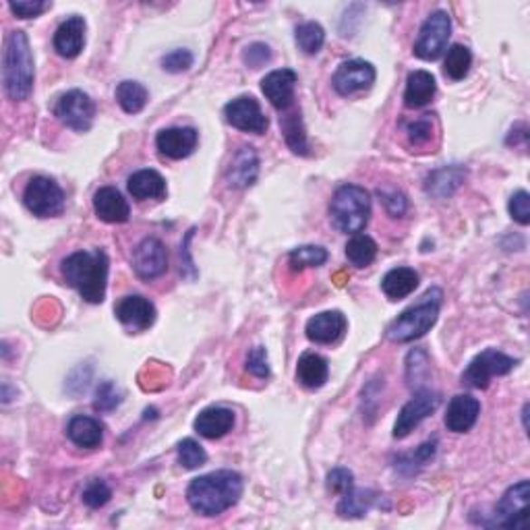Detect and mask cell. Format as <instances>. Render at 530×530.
I'll use <instances>...</instances> for the list:
<instances>
[{
  "mask_svg": "<svg viewBox=\"0 0 530 530\" xmlns=\"http://www.w3.org/2000/svg\"><path fill=\"white\" fill-rule=\"evenodd\" d=\"M243 496V477L236 470H214L193 478L187 489V502L199 516H220Z\"/></svg>",
  "mask_w": 530,
  "mask_h": 530,
  "instance_id": "1",
  "label": "cell"
},
{
  "mask_svg": "<svg viewBox=\"0 0 530 530\" xmlns=\"http://www.w3.org/2000/svg\"><path fill=\"white\" fill-rule=\"evenodd\" d=\"M111 261L101 249L77 251L63 261V275L83 301L100 304L106 299Z\"/></svg>",
  "mask_w": 530,
  "mask_h": 530,
  "instance_id": "2",
  "label": "cell"
},
{
  "mask_svg": "<svg viewBox=\"0 0 530 530\" xmlns=\"http://www.w3.org/2000/svg\"><path fill=\"white\" fill-rule=\"evenodd\" d=\"M34 54L24 32H11L3 53V85L13 101H24L34 90Z\"/></svg>",
  "mask_w": 530,
  "mask_h": 530,
  "instance_id": "3",
  "label": "cell"
},
{
  "mask_svg": "<svg viewBox=\"0 0 530 530\" xmlns=\"http://www.w3.org/2000/svg\"><path fill=\"white\" fill-rule=\"evenodd\" d=\"M441 303H444V293L441 288L433 286L420 296L417 304H412L406 311H402L388 328V338L396 344L415 342V340L423 338L427 332L438 323Z\"/></svg>",
  "mask_w": 530,
  "mask_h": 530,
  "instance_id": "4",
  "label": "cell"
},
{
  "mask_svg": "<svg viewBox=\"0 0 530 530\" xmlns=\"http://www.w3.org/2000/svg\"><path fill=\"white\" fill-rule=\"evenodd\" d=\"M371 216V198L367 188L359 185H342L330 201L332 224L346 235H359L365 230Z\"/></svg>",
  "mask_w": 530,
  "mask_h": 530,
  "instance_id": "5",
  "label": "cell"
},
{
  "mask_svg": "<svg viewBox=\"0 0 530 530\" xmlns=\"http://www.w3.org/2000/svg\"><path fill=\"white\" fill-rule=\"evenodd\" d=\"M518 365L516 359L507 357L497 348H487L468 362L467 371L462 373L464 386L473 390H487L493 377H502Z\"/></svg>",
  "mask_w": 530,
  "mask_h": 530,
  "instance_id": "6",
  "label": "cell"
},
{
  "mask_svg": "<svg viewBox=\"0 0 530 530\" xmlns=\"http://www.w3.org/2000/svg\"><path fill=\"white\" fill-rule=\"evenodd\" d=\"M449 35H452V19L446 11L431 13L420 27L415 43V54L420 61H438L446 53Z\"/></svg>",
  "mask_w": 530,
  "mask_h": 530,
  "instance_id": "7",
  "label": "cell"
},
{
  "mask_svg": "<svg viewBox=\"0 0 530 530\" xmlns=\"http://www.w3.org/2000/svg\"><path fill=\"white\" fill-rule=\"evenodd\" d=\"M24 203L34 216L53 217L63 214L64 193L53 178L34 177L24 191Z\"/></svg>",
  "mask_w": 530,
  "mask_h": 530,
  "instance_id": "8",
  "label": "cell"
},
{
  "mask_svg": "<svg viewBox=\"0 0 530 530\" xmlns=\"http://www.w3.org/2000/svg\"><path fill=\"white\" fill-rule=\"evenodd\" d=\"M54 116L64 127L77 130V133H85L92 129L93 119H96V104L85 92L71 90L58 98Z\"/></svg>",
  "mask_w": 530,
  "mask_h": 530,
  "instance_id": "9",
  "label": "cell"
},
{
  "mask_svg": "<svg viewBox=\"0 0 530 530\" xmlns=\"http://www.w3.org/2000/svg\"><path fill=\"white\" fill-rule=\"evenodd\" d=\"M528 497H530L528 481L512 485V487L504 493V497L497 502L491 525L510 530L525 528L528 520Z\"/></svg>",
  "mask_w": 530,
  "mask_h": 530,
  "instance_id": "10",
  "label": "cell"
},
{
  "mask_svg": "<svg viewBox=\"0 0 530 530\" xmlns=\"http://www.w3.org/2000/svg\"><path fill=\"white\" fill-rule=\"evenodd\" d=\"M441 396L433 390H419L409 402L402 406V410L398 412V419L394 423V438L404 439L423 423L427 417H431L435 410L439 409Z\"/></svg>",
  "mask_w": 530,
  "mask_h": 530,
  "instance_id": "11",
  "label": "cell"
},
{
  "mask_svg": "<svg viewBox=\"0 0 530 530\" xmlns=\"http://www.w3.org/2000/svg\"><path fill=\"white\" fill-rule=\"evenodd\" d=\"M224 116H226L228 125H232L245 133H265L270 127V120L261 111L259 101L253 96H238L224 106Z\"/></svg>",
  "mask_w": 530,
  "mask_h": 530,
  "instance_id": "12",
  "label": "cell"
},
{
  "mask_svg": "<svg viewBox=\"0 0 530 530\" xmlns=\"http://www.w3.org/2000/svg\"><path fill=\"white\" fill-rule=\"evenodd\" d=\"M375 67L362 58L344 61L332 77V85L340 96H352V93L365 92L375 83Z\"/></svg>",
  "mask_w": 530,
  "mask_h": 530,
  "instance_id": "13",
  "label": "cell"
},
{
  "mask_svg": "<svg viewBox=\"0 0 530 530\" xmlns=\"http://www.w3.org/2000/svg\"><path fill=\"white\" fill-rule=\"evenodd\" d=\"M135 274L141 280H156L169 270V249L156 236H148L135 246L133 253Z\"/></svg>",
  "mask_w": 530,
  "mask_h": 530,
  "instance_id": "14",
  "label": "cell"
},
{
  "mask_svg": "<svg viewBox=\"0 0 530 530\" xmlns=\"http://www.w3.org/2000/svg\"><path fill=\"white\" fill-rule=\"evenodd\" d=\"M296 72L293 69H278L267 72V75L261 79V92L264 96L270 100V104L275 111L286 112L294 106V90H296Z\"/></svg>",
  "mask_w": 530,
  "mask_h": 530,
  "instance_id": "15",
  "label": "cell"
},
{
  "mask_svg": "<svg viewBox=\"0 0 530 530\" xmlns=\"http://www.w3.org/2000/svg\"><path fill=\"white\" fill-rule=\"evenodd\" d=\"M116 319L129 330L143 332L149 330L156 322V307L149 299H145L141 294H130L120 299L114 309Z\"/></svg>",
  "mask_w": 530,
  "mask_h": 530,
  "instance_id": "16",
  "label": "cell"
},
{
  "mask_svg": "<svg viewBox=\"0 0 530 530\" xmlns=\"http://www.w3.org/2000/svg\"><path fill=\"white\" fill-rule=\"evenodd\" d=\"M199 133L193 127H172L159 130L156 137V148L159 154L170 159H183L198 149Z\"/></svg>",
  "mask_w": 530,
  "mask_h": 530,
  "instance_id": "17",
  "label": "cell"
},
{
  "mask_svg": "<svg viewBox=\"0 0 530 530\" xmlns=\"http://www.w3.org/2000/svg\"><path fill=\"white\" fill-rule=\"evenodd\" d=\"M478 415H481V402L470 394L454 396L448 404L446 427L452 433H467L475 427Z\"/></svg>",
  "mask_w": 530,
  "mask_h": 530,
  "instance_id": "18",
  "label": "cell"
},
{
  "mask_svg": "<svg viewBox=\"0 0 530 530\" xmlns=\"http://www.w3.org/2000/svg\"><path fill=\"white\" fill-rule=\"evenodd\" d=\"M307 338L315 344H333L344 336L346 317L340 311H323L307 322Z\"/></svg>",
  "mask_w": 530,
  "mask_h": 530,
  "instance_id": "19",
  "label": "cell"
},
{
  "mask_svg": "<svg viewBox=\"0 0 530 530\" xmlns=\"http://www.w3.org/2000/svg\"><path fill=\"white\" fill-rule=\"evenodd\" d=\"M93 212L106 224H125L130 216V207L119 188L101 187L93 195Z\"/></svg>",
  "mask_w": 530,
  "mask_h": 530,
  "instance_id": "20",
  "label": "cell"
},
{
  "mask_svg": "<svg viewBox=\"0 0 530 530\" xmlns=\"http://www.w3.org/2000/svg\"><path fill=\"white\" fill-rule=\"evenodd\" d=\"M85 19L72 14L58 25L54 34V50L63 58H77L85 46Z\"/></svg>",
  "mask_w": 530,
  "mask_h": 530,
  "instance_id": "21",
  "label": "cell"
},
{
  "mask_svg": "<svg viewBox=\"0 0 530 530\" xmlns=\"http://www.w3.org/2000/svg\"><path fill=\"white\" fill-rule=\"evenodd\" d=\"M259 158L253 148H241L228 166L226 180L232 188H246L257 180Z\"/></svg>",
  "mask_w": 530,
  "mask_h": 530,
  "instance_id": "22",
  "label": "cell"
},
{
  "mask_svg": "<svg viewBox=\"0 0 530 530\" xmlns=\"http://www.w3.org/2000/svg\"><path fill=\"white\" fill-rule=\"evenodd\" d=\"M193 425L201 438L220 439L235 427V412L230 409H222V406H212V409L201 410Z\"/></svg>",
  "mask_w": 530,
  "mask_h": 530,
  "instance_id": "23",
  "label": "cell"
},
{
  "mask_svg": "<svg viewBox=\"0 0 530 530\" xmlns=\"http://www.w3.org/2000/svg\"><path fill=\"white\" fill-rule=\"evenodd\" d=\"M67 435L77 448L96 449L101 446V441H104V425L93 417L77 415L69 420Z\"/></svg>",
  "mask_w": 530,
  "mask_h": 530,
  "instance_id": "24",
  "label": "cell"
},
{
  "mask_svg": "<svg viewBox=\"0 0 530 530\" xmlns=\"http://www.w3.org/2000/svg\"><path fill=\"white\" fill-rule=\"evenodd\" d=\"M438 83L429 71H412L406 79L404 104L406 108H423L433 100Z\"/></svg>",
  "mask_w": 530,
  "mask_h": 530,
  "instance_id": "25",
  "label": "cell"
},
{
  "mask_svg": "<svg viewBox=\"0 0 530 530\" xmlns=\"http://www.w3.org/2000/svg\"><path fill=\"white\" fill-rule=\"evenodd\" d=\"M127 188L137 201L166 198V180L162 174L156 170H140L130 174Z\"/></svg>",
  "mask_w": 530,
  "mask_h": 530,
  "instance_id": "26",
  "label": "cell"
},
{
  "mask_svg": "<svg viewBox=\"0 0 530 530\" xmlns=\"http://www.w3.org/2000/svg\"><path fill=\"white\" fill-rule=\"evenodd\" d=\"M330 377V365L323 357H319L315 352H304L296 365V380L301 381V386L309 390H319L325 386Z\"/></svg>",
  "mask_w": 530,
  "mask_h": 530,
  "instance_id": "27",
  "label": "cell"
},
{
  "mask_svg": "<svg viewBox=\"0 0 530 530\" xmlns=\"http://www.w3.org/2000/svg\"><path fill=\"white\" fill-rule=\"evenodd\" d=\"M419 286V274L412 267H394L381 280V290L390 301H400Z\"/></svg>",
  "mask_w": 530,
  "mask_h": 530,
  "instance_id": "28",
  "label": "cell"
},
{
  "mask_svg": "<svg viewBox=\"0 0 530 530\" xmlns=\"http://www.w3.org/2000/svg\"><path fill=\"white\" fill-rule=\"evenodd\" d=\"M464 177H467V170H462L460 166H448V169L435 170L427 178V193L435 195V198H449L456 188L462 185Z\"/></svg>",
  "mask_w": 530,
  "mask_h": 530,
  "instance_id": "29",
  "label": "cell"
},
{
  "mask_svg": "<svg viewBox=\"0 0 530 530\" xmlns=\"http://www.w3.org/2000/svg\"><path fill=\"white\" fill-rule=\"evenodd\" d=\"M280 127H282V133H284L288 148L299 156H309V143H307V135H304V127H303V119L299 111H286L284 116H280Z\"/></svg>",
  "mask_w": 530,
  "mask_h": 530,
  "instance_id": "30",
  "label": "cell"
},
{
  "mask_svg": "<svg viewBox=\"0 0 530 530\" xmlns=\"http://www.w3.org/2000/svg\"><path fill=\"white\" fill-rule=\"evenodd\" d=\"M148 100V90L140 82H122L116 87V101L127 114L141 112Z\"/></svg>",
  "mask_w": 530,
  "mask_h": 530,
  "instance_id": "31",
  "label": "cell"
},
{
  "mask_svg": "<svg viewBox=\"0 0 530 530\" xmlns=\"http://www.w3.org/2000/svg\"><path fill=\"white\" fill-rule=\"evenodd\" d=\"M375 493L371 491H359V489H351L344 493L342 499L338 504V514L342 518H361L365 516L369 512V507L373 506Z\"/></svg>",
  "mask_w": 530,
  "mask_h": 530,
  "instance_id": "32",
  "label": "cell"
},
{
  "mask_svg": "<svg viewBox=\"0 0 530 530\" xmlns=\"http://www.w3.org/2000/svg\"><path fill=\"white\" fill-rule=\"evenodd\" d=\"M377 257V243L367 235H354L346 245V259L354 267L371 265Z\"/></svg>",
  "mask_w": 530,
  "mask_h": 530,
  "instance_id": "33",
  "label": "cell"
},
{
  "mask_svg": "<svg viewBox=\"0 0 530 530\" xmlns=\"http://www.w3.org/2000/svg\"><path fill=\"white\" fill-rule=\"evenodd\" d=\"M328 251L319 245H303L288 253V264L294 272H303L304 267H319L328 261Z\"/></svg>",
  "mask_w": 530,
  "mask_h": 530,
  "instance_id": "34",
  "label": "cell"
},
{
  "mask_svg": "<svg viewBox=\"0 0 530 530\" xmlns=\"http://www.w3.org/2000/svg\"><path fill=\"white\" fill-rule=\"evenodd\" d=\"M470 67H473V54L467 46L462 43H454L452 48L448 50L446 63H444V72L452 79V82H460L468 75Z\"/></svg>",
  "mask_w": 530,
  "mask_h": 530,
  "instance_id": "35",
  "label": "cell"
},
{
  "mask_svg": "<svg viewBox=\"0 0 530 530\" xmlns=\"http://www.w3.org/2000/svg\"><path fill=\"white\" fill-rule=\"evenodd\" d=\"M296 46H299L304 54H317L325 43V32L323 27L315 24V21H307L296 27L294 34Z\"/></svg>",
  "mask_w": 530,
  "mask_h": 530,
  "instance_id": "36",
  "label": "cell"
},
{
  "mask_svg": "<svg viewBox=\"0 0 530 530\" xmlns=\"http://www.w3.org/2000/svg\"><path fill=\"white\" fill-rule=\"evenodd\" d=\"M178 464L187 470H195L207 462V454L195 439H183L178 444Z\"/></svg>",
  "mask_w": 530,
  "mask_h": 530,
  "instance_id": "37",
  "label": "cell"
},
{
  "mask_svg": "<svg viewBox=\"0 0 530 530\" xmlns=\"http://www.w3.org/2000/svg\"><path fill=\"white\" fill-rule=\"evenodd\" d=\"M112 497V489L108 487L106 481L101 478H92L90 483L85 485L83 489V504L92 510H98V507H104Z\"/></svg>",
  "mask_w": 530,
  "mask_h": 530,
  "instance_id": "38",
  "label": "cell"
},
{
  "mask_svg": "<svg viewBox=\"0 0 530 530\" xmlns=\"http://www.w3.org/2000/svg\"><path fill=\"white\" fill-rule=\"evenodd\" d=\"M433 135V122L429 119V114H425L423 119L410 120L406 125V137H409V143L415 145V148H423L431 141Z\"/></svg>",
  "mask_w": 530,
  "mask_h": 530,
  "instance_id": "39",
  "label": "cell"
},
{
  "mask_svg": "<svg viewBox=\"0 0 530 530\" xmlns=\"http://www.w3.org/2000/svg\"><path fill=\"white\" fill-rule=\"evenodd\" d=\"M120 390L116 388L114 381H101L96 390V400H93V409L101 412H111L120 404Z\"/></svg>",
  "mask_w": 530,
  "mask_h": 530,
  "instance_id": "40",
  "label": "cell"
},
{
  "mask_svg": "<svg viewBox=\"0 0 530 530\" xmlns=\"http://www.w3.org/2000/svg\"><path fill=\"white\" fill-rule=\"evenodd\" d=\"M193 61H195V56L191 50L178 48V50H172V53H169L162 58V69L169 72H185L193 67Z\"/></svg>",
  "mask_w": 530,
  "mask_h": 530,
  "instance_id": "41",
  "label": "cell"
},
{
  "mask_svg": "<svg viewBox=\"0 0 530 530\" xmlns=\"http://www.w3.org/2000/svg\"><path fill=\"white\" fill-rule=\"evenodd\" d=\"M246 371L259 377V380H267L270 377V361H267V351L264 346H255L246 357Z\"/></svg>",
  "mask_w": 530,
  "mask_h": 530,
  "instance_id": "42",
  "label": "cell"
},
{
  "mask_svg": "<svg viewBox=\"0 0 530 530\" xmlns=\"http://www.w3.org/2000/svg\"><path fill=\"white\" fill-rule=\"evenodd\" d=\"M510 216L522 226H526L530 222V195L526 191H516L512 195L510 203H507Z\"/></svg>",
  "mask_w": 530,
  "mask_h": 530,
  "instance_id": "43",
  "label": "cell"
},
{
  "mask_svg": "<svg viewBox=\"0 0 530 530\" xmlns=\"http://www.w3.org/2000/svg\"><path fill=\"white\" fill-rule=\"evenodd\" d=\"M50 3H43V0H21V3H9V9L19 19H32L40 17L43 11L50 9Z\"/></svg>",
  "mask_w": 530,
  "mask_h": 530,
  "instance_id": "44",
  "label": "cell"
},
{
  "mask_svg": "<svg viewBox=\"0 0 530 530\" xmlns=\"http://www.w3.org/2000/svg\"><path fill=\"white\" fill-rule=\"evenodd\" d=\"M354 487V475L348 468H333L328 475V489L344 496Z\"/></svg>",
  "mask_w": 530,
  "mask_h": 530,
  "instance_id": "45",
  "label": "cell"
},
{
  "mask_svg": "<svg viewBox=\"0 0 530 530\" xmlns=\"http://www.w3.org/2000/svg\"><path fill=\"white\" fill-rule=\"evenodd\" d=\"M270 58H272L270 46H265V43H261V42H255V43H251V46H246L245 54H243L245 64H249L251 69L264 67V64L270 61Z\"/></svg>",
  "mask_w": 530,
  "mask_h": 530,
  "instance_id": "46",
  "label": "cell"
},
{
  "mask_svg": "<svg viewBox=\"0 0 530 530\" xmlns=\"http://www.w3.org/2000/svg\"><path fill=\"white\" fill-rule=\"evenodd\" d=\"M380 195H381L383 207H386V212L390 216L400 217L406 214V209H409V201H406L402 193H380Z\"/></svg>",
  "mask_w": 530,
  "mask_h": 530,
  "instance_id": "47",
  "label": "cell"
}]
</instances>
